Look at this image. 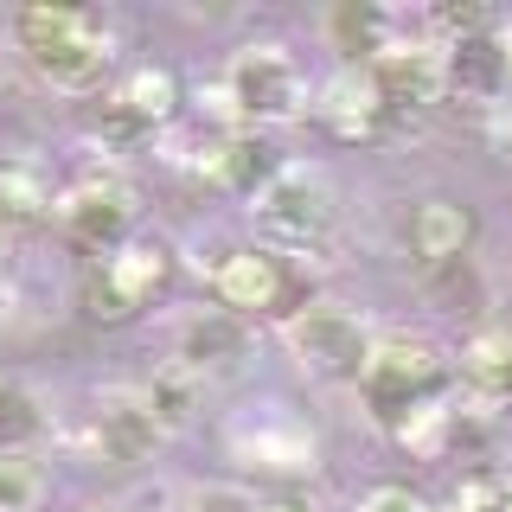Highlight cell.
Here are the masks:
<instances>
[{
	"label": "cell",
	"instance_id": "obj_1",
	"mask_svg": "<svg viewBox=\"0 0 512 512\" xmlns=\"http://www.w3.org/2000/svg\"><path fill=\"white\" fill-rule=\"evenodd\" d=\"M13 39H20L26 64L45 77V84L58 90H96L109 77V26L96 20L84 7H52V0H39V7H20L13 13Z\"/></svg>",
	"mask_w": 512,
	"mask_h": 512
},
{
	"label": "cell",
	"instance_id": "obj_2",
	"mask_svg": "<svg viewBox=\"0 0 512 512\" xmlns=\"http://www.w3.org/2000/svg\"><path fill=\"white\" fill-rule=\"evenodd\" d=\"M442 378H448V365L423 333H384L372 346V359H365L359 391H365V404L378 410V423H397L404 410L429 404V397L442 391Z\"/></svg>",
	"mask_w": 512,
	"mask_h": 512
},
{
	"label": "cell",
	"instance_id": "obj_3",
	"mask_svg": "<svg viewBox=\"0 0 512 512\" xmlns=\"http://www.w3.org/2000/svg\"><path fill=\"white\" fill-rule=\"evenodd\" d=\"M340 218V192L320 167H282L276 180L256 192V224L288 250H314Z\"/></svg>",
	"mask_w": 512,
	"mask_h": 512
},
{
	"label": "cell",
	"instance_id": "obj_4",
	"mask_svg": "<svg viewBox=\"0 0 512 512\" xmlns=\"http://www.w3.org/2000/svg\"><path fill=\"white\" fill-rule=\"evenodd\" d=\"M288 346H295V359L308 365L314 378H333V384H359L365 378V359H372V333L359 327V314L346 308H301L288 320Z\"/></svg>",
	"mask_w": 512,
	"mask_h": 512
},
{
	"label": "cell",
	"instance_id": "obj_5",
	"mask_svg": "<svg viewBox=\"0 0 512 512\" xmlns=\"http://www.w3.org/2000/svg\"><path fill=\"white\" fill-rule=\"evenodd\" d=\"M58 224L77 250L116 256L128 244V224H135V192H128L122 173H84V180L58 199Z\"/></svg>",
	"mask_w": 512,
	"mask_h": 512
},
{
	"label": "cell",
	"instance_id": "obj_6",
	"mask_svg": "<svg viewBox=\"0 0 512 512\" xmlns=\"http://www.w3.org/2000/svg\"><path fill=\"white\" fill-rule=\"evenodd\" d=\"M224 84H231L237 116H250V122H288V116H301V96H308L301 64L282 45H244L224 64Z\"/></svg>",
	"mask_w": 512,
	"mask_h": 512
},
{
	"label": "cell",
	"instance_id": "obj_7",
	"mask_svg": "<svg viewBox=\"0 0 512 512\" xmlns=\"http://www.w3.org/2000/svg\"><path fill=\"white\" fill-rule=\"evenodd\" d=\"M212 288H218V308L237 314V320L288 314V295H295V282H288L276 250H231L212 269Z\"/></svg>",
	"mask_w": 512,
	"mask_h": 512
},
{
	"label": "cell",
	"instance_id": "obj_8",
	"mask_svg": "<svg viewBox=\"0 0 512 512\" xmlns=\"http://www.w3.org/2000/svg\"><path fill=\"white\" fill-rule=\"evenodd\" d=\"M84 442L96 461H141L148 448L160 442L148 404H141V391H103L90 404V423H84Z\"/></svg>",
	"mask_w": 512,
	"mask_h": 512
},
{
	"label": "cell",
	"instance_id": "obj_9",
	"mask_svg": "<svg viewBox=\"0 0 512 512\" xmlns=\"http://www.w3.org/2000/svg\"><path fill=\"white\" fill-rule=\"evenodd\" d=\"M320 122L333 128L340 141H372L384 122H391V103H384L372 64H340L320 90Z\"/></svg>",
	"mask_w": 512,
	"mask_h": 512
},
{
	"label": "cell",
	"instance_id": "obj_10",
	"mask_svg": "<svg viewBox=\"0 0 512 512\" xmlns=\"http://www.w3.org/2000/svg\"><path fill=\"white\" fill-rule=\"evenodd\" d=\"M231 448L250 461V468H276V474H301L314 468V436L282 410H263L256 423H237L231 429Z\"/></svg>",
	"mask_w": 512,
	"mask_h": 512
},
{
	"label": "cell",
	"instance_id": "obj_11",
	"mask_svg": "<svg viewBox=\"0 0 512 512\" xmlns=\"http://www.w3.org/2000/svg\"><path fill=\"white\" fill-rule=\"evenodd\" d=\"M506 71H512V58H506L500 32L442 39V77H448V90L474 96V103H500V96H506Z\"/></svg>",
	"mask_w": 512,
	"mask_h": 512
},
{
	"label": "cell",
	"instance_id": "obj_12",
	"mask_svg": "<svg viewBox=\"0 0 512 512\" xmlns=\"http://www.w3.org/2000/svg\"><path fill=\"white\" fill-rule=\"evenodd\" d=\"M244 346H250L244 320L224 314V308H199V314L180 327V365H186V372H199V378L231 372V365L244 359Z\"/></svg>",
	"mask_w": 512,
	"mask_h": 512
},
{
	"label": "cell",
	"instance_id": "obj_13",
	"mask_svg": "<svg viewBox=\"0 0 512 512\" xmlns=\"http://www.w3.org/2000/svg\"><path fill=\"white\" fill-rule=\"evenodd\" d=\"M474 212L468 205H455V199H423L410 212V250H416V263H461V256L474 250Z\"/></svg>",
	"mask_w": 512,
	"mask_h": 512
},
{
	"label": "cell",
	"instance_id": "obj_14",
	"mask_svg": "<svg viewBox=\"0 0 512 512\" xmlns=\"http://www.w3.org/2000/svg\"><path fill=\"white\" fill-rule=\"evenodd\" d=\"M288 167V160L269 148L263 135H250V128H231V135H218V154H212V180L218 186H231V192H244V199H256L276 173Z\"/></svg>",
	"mask_w": 512,
	"mask_h": 512
},
{
	"label": "cell",
	"instance_id": "obj_15",
	"mask_svg": "<svg viewBox=\"0 0 512 512\" xmlns=\"http://www.w3.org/2000/svg\"><path fill=\"white\" fill-rule=\"evenodd\" d=\"M461 384H468L480 404L512 397V327H480L461 346Z\"/></svg>",
	"mask_w": 512,
	"mask_h": 512
},
{
	"label": "cell",
	"instance_id": "obj_16",
	"mask_svg": "<svg viewBox=\"0 0 512 512\" xmlns=\"http://www.w3.org/2000/svg\"><path fill=\"white\" fill-rule=\"evenodd\" d=\"M199 397H205V378H199V372H186L180 359L160 365V372L141 384V404H148V416H154L160 436H167V429H186V423H192V410H199Z\"/></svg>",
	"mask_w": 512,
	"mask_h": 512
},
{
	"label": "cell",
	"instance_id": "obj_17",
	"mask_svg": "<svg viewBox=\"0 0 512 512\" xmlns=\"http://www.w3.org/2000/svg\"><path fill=\"white\" fill-rule=\"evenodd\" d=\"M167 269H173V256H167V244H154V237H128V244L109 256V276L135 301H154L160 288H167Z\"/></svg>",
	"mask_w": 512,
	"mask_h": 512
},
{
	"label": "cell",
	"instance_id": "obj_18",
	"mask_svg": "<svg viewBox=\"0 0 512 512\" xmlns=\"http://www.w3.org/2000/svg\"><path fill=\"white\" fill-rule=\"evenodd\" d=\"M0 212H7V224H13V218H45V212H58L52 180L39 173V160H26V154L0 160Z\"/></svg>",
	"mask_w": 512,
	"mask_h": 512
},
{
	"label": "cell",
	"instance_id": "obj_19",
	"mask_svg": "<svg viewBox=\"0 0 512 512\" xmlns=\"http://www.w3.org/2000/svg\"><path fill=\"white\" fill-rule=\"evenodd\" d=\"M391 436H397V448H404L410 461H436L442 448L455 442V410H448L442 397H429V404H416V410L397 416Z\"/></svg>",
	"mask_w": 512,
	"mask_h": 512
},
{
	"label": "cell",
	"instance_id": "obj_20",
	"mask_svg": "<svg viewBox=\"0 0 512 512\" xmlns=\"http://www.w3.org/2000/svg\"><path fill=\"white\" fill-rule=\"evenodd\" d=\"M116 96H122V103L135 109L148 128H160L173 109H180V77H173L167 64H135V71H128V84H122Z\"/></svg>",
	"mask_w": 512,
	"mask_h": 512
},
{
	"label": "cell",
	"instance_id": "obj_21",
	"mask_svg": "<svg viewBox=\"0 0 512 512\" xmlns=\"http://www.w3.org/2000/svg\"><path fill=\"white\" fill-rule=\"evenodd\" d=\"M45 506V468L26 448H0V512H39Z\"/></svg>",
	"mask_w": 512,
	"mask_h": 512
},
{
	"label": "cell",
	"instance_id": "obj_22",
	"mask_svg": "<svg viewBox=\"0 0 512 512\" xmlns=\"http://www.w3.org/2000/svg\"><path fill=\"white\" fill-rule=\"evenodd\" d=\"M333 32H340V45L359 64H372L384 45H391V13L384 7H340L333 13Z\"/></svg>",
	"mask_w": 512,
	"mask_h": 512
},
{
	"label": "cell",
	"instance_id": "obj_23",
	"mask_svg": "<svg viewBox=\"0 0 512 512\" xmlns=\"http://www.w3.org/2000/svg\"><path fill=\"white\" fill-rule=\"evenodd\" d=\"M135 308H141V301L109 276V263H96L84 276V314L96 320V327H122V320H135Z\"/></svg>",
	"mask_w": 512,
	"mask_h": 512
},
{
	"label": "cell",
	"instance_id": "obj_24",
	"mask_svg": "<svg viewBox=\"0 0 512 512\" xmlns=\"http://www.w3.org/2000/svg\"><path fill=\"white\" fill-rule=\"evenodd\" d=\"M96 135L109 141V148H135V141H148L154 128L135 116V109L122 103V96H103V109H96Z\"/></svg>",
	"mask_w": 512,
	"mask_h": 512
},
{
	"label": "cell",
	"instance_id": "obj_25",
	"mask_svg": "<svg viewBox=\"0 0 512 512\" xmlns=\"http://www.w3.org/2000/svg\"><path fill=\"white\" fill-rule=\"evenodd\" d=\"M263 500L256 493H244V487H199L186 500V512H256Z\"/></svg>",
	"mask_w": 512,
	"mask_h": 512
},
{
	"label": "cell",
	"instance_id": "obj_26",
	"mask_svg": "<svg viewBox=\"0 0 512 512\" xmlns=\"http://www.w3.org/2000/svg\"><path fill=\"white\" fill-rule=\"evenodd\" d=\"M352 512H429V506L416 500L410 487H372V493H365V500L352 506Z\"/></svg>",
	"mask_w": 512,
	"mask_h": 512
},
{
	"label": "cell",
	"instance_id": "obj_27",
	"mask_svg": "<svg viewBox=\"0 0 512 512\" xmlns=\"http://www.w3.org/2000/svg\"><path fill=\"white\" fill-rule=\"evenodd\" d=\"M26 429H39V416H32V404L13 391L7 404H0V436H26Z\"/></svg>",
	"mask_w": 512,
	"mask_h": 512
},
{
	"label": "cell",
	"instance_id": "obj_28",
	"mask_svg": "<svg viewBox=\"0 0 512 512\" xmlns=\"http://www.w3.org/2000/svg\"><path fill=\"white\" fill-rule=\"evenodd\" d=\"M487 135H493V148H506V154H512V103H506V96L493 103V116H487Z\"/></svg>",
	"mask_w": 512,
	"mask_h": 512
},
{
	"label": "cell",
	"instance_id": "obj_29",
	"mask_svg": "<svg viewBox=\"0 0 512 512\" xmlns=\"http://www.w3.org/2000/svg\"><path fill=\"white\" fill-rule=\"evenodd\" d=\"M256 512H314V500L308 493H276V500H263Z\"/></svg>",
	"mask_w": 512,
	"mask_h": 512
},
{
	"label": "cell",
	"instance_id": "obj_30",
	"mask_svg": "<svg viewBox=\"0 0 512 512\" xmlns=\"http://www.w3.org/2000/svg\"><path fill=\"white\" fill-rule=\"evenodd\" d=\"M493 512H512V468L493 474Z\"/></svg>",
	"mask_w": 512,
	"mask_h": 512
},
{
	"label": "cell",
	"instance_id": "obj_31",
	"mask_svg": "<svg viewBox=\"0 0 512 512\" xmlns=\"http://www.w3.org/2000/svg\"><path fill=\"white\" fill-rule=\"evenodd\" d=\"M7 263H13V224H7V212H0V276H7Z\"/></svg>",
	"mask_w": 512,
	"mask_h": 512
},
{
	"label": "cell",
	"instance_id": "obj_32",
	"mask_svg": "<svg viewBox=\"0 0 512 512\" xmlns=\"http://www.w3.org/2000/svg\"><path fill=\"white\" fill-rule=\"evenodd\" d=\"M7 397H13V384H7V372H0V404H7Z\"/></svg>",
	"mask_w": 512,
	"mask_h": 512
}]
</instances>
